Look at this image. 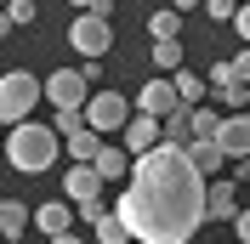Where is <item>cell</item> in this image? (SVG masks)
Segmentation results:
<instances>
[{
  "label": "cell",
  "mask_w": 250,
  "mask_h": 244,
  "mask_svg": "<svg viewBox=\"0 0 250 244\" xmlns=\"http://www.w3.org/2000/svg\"><path fill=\"white\" fill-rule=\"evenodd\" d=\"M46 244H85V239H80V233L68 227V233H57V239H46Z\"/></svg>",
  "instance_id": "cell-31"
},
{
  "label": "cell",
  "mask_w": 250,
  "mask_h": 244,
  "mask_svg": "<svg viewBox=\"0 0 250 244\" xmlns=\"http://www.w3.org/2000/svg\"><path fill=\"white\" fill-rule=\"evenodd\" d=\"M62 193L74 199V210L85 216V222H97V216H103V176H97L91 159H74V165H68V176H62Z\"/></svg>",
  "instance_id": "cell-4"
},
{
  "label": "cell",
  "mask_w": 250,
  "mask_h": 244,
  "mask_svg": "<svg viewBox=\"0 0 250 244\" xmlns=\"http://www.w3.org/2000/svg\"><path fill=\"white\" fill-rule=\"evenodd\" d=\"M34 227H40V239L68 233V227H74V199H62V204H40V210H34Z\"/></svg>",
  "instance_id": "cell-13"
},
{
  "label": "cell",
  "mask_w": 250,
  "mask_h": 244,
  "mask_svg": "<svg viewBox=\"0 0 250 244\" xmlns=\"http://www.w3.org/2000/svg\"><path fill=\"white\" fill-rule=\"evenodd\" d=\"M216 131H222V114H210V108H193V137H216Z\"/></svg>",
  "instance_id": "cell-25"
},
{
  "label": "cell",
  "mask_w": 250,
  "mask_h": 244,
  "mask_svg": "<svg viewBox=\"0 0 250 244\" xmlns=\"http://www.w3.org/2000/svg\"><path fill=\"white\" fill-rule=\"evenodd\" d=\"M68 6H80V12H103V17L114 12V0H68Z\"/></svg>",
  "instance_id": "cell-28"
},
{
  "label": "cell",
  "mask_w": 250,
  "mask_h": 244,
  "mask_svg": "<svg viewBox=\"0 0 250 244\" xmlns=\"http://www.w3.org/2000/svg\"><path fill=\"white\" fill-rule=\"evenodd\" d=\"M148 34H154V40H176V34H182V12H176V6H159V12L148 17Z\"/></svg>",
  "instance_id": "cell-20"
},
{
  "label": "cell",
  "mask_w": 250,
  "mask_h": 244,
  "mask_svg": "<svg viewBox=\"0 0 250 244\" xmlns=\"http://www.w3.org/2000/svg\"><path fill=\"white\" fill-rule=\"evenodd\" d=\"M165 142H176V148H188V142H193V108H171V114H165Z\"/></svg>",
  "instance_id": "cell-19"
},
{
  "label": "cell",
  "mask_w": 250,
  "mask_h": 244,
  "mask_svg": "<svg viewBox=\"0 0 250 244\" xmlns=\"http://www.w3.org/2000/svg\"><path fill=\"white\" fill-rule=\"evenodd\" d=\"M239 216V182H205V222H233Z\"/></svg>",
  "instance_id": "cell-10"
},
{
  "label": "cell",
  "mask_w": 250,
  "mask_h": 244,
  "mask_svg": "<svg viewBox=\"0 0 250 244\" xmlns=\"http://www.w3.org/2000/svg\"><path fill=\"white\" fill-rule=\"evenodd\" d=\"M239 6H245V0H205V17H210V23H233Z\"/></svg>",
  "instance_id": "cell-24"
},
{
  "label": "cell",
  "mask_w": 250,
  "mask_h": 244,
  "mask_svg": "<svg viewBox=\"0 0 250 244\" xmlns=\"http://www.w3.org/2000/svg\"><path fill=\"white\" fill-rule=\"evenodd\" d=\"M85 97H91L85 68H57V74H46V102L51 108H85Z\"/></svg>",
  "instance_id": "cell-7"
},
{
  "label": "cell",
  "mask_w": 250,
  "mask_h": 244,
  "mask_svg": "<svg viewBox=\"0 0 250 244\" xmlns=\"http://www.w3.org/2000/svg\"><path fill=\"white\" fill-rule=\"evenodd\" d=\"M12 29H17V23H12V12H0V40H6Z\"/></svg>",
  "instance_id": "cell-33"
},
{
  "label": "cell",
  "mask_w": 250,
  "mask_h": 244,
  "mask_svg": "<svg viewBox=\"0 0 250 244\" xmlns=\"http://www.w3.org/2000/svg\"><path fill=\"white\" fill-rule=\"evenodd\" d=\"M233 68H239V74L250 80V46H245V51H239V57H233Z\"/></svg>",
  "instance_id": "cell-30"
},
{
  "label": "cell",
  "mask_w": 250,
  "mask_h": 244,
  "mask_svg": "<svg viewBox=\"0 0 250 244\" xmlns=\"http://www.w3.org/2000/svg\"><path fill=\"white\" fill-rule=\"evenodd\" d=\"M51 125H57L62 137H74V131H85L91 120H85V108H57V120H51Z\"/></svg>",
  "instance_id": "cell-23"
},
{
  "label": "cell",
  "mask_w": 250,
  "mask_h": 244,
  "mask_svg": "<svg viewBox=\"0 0 250 244\" xmlns=\"http://www.w3.org/2000/svg\"><path fill=\"white\" fill-rule=\"evenodd\" d=\"M40 97H46V85H40L29 68H12V74H0V125H23V120H34Z\"/></svg>",
  "instance_id": "cell-3"
},
{
  "label": "cell",
  "mask_w": 250,
  "mask_h": 244,
  "mask_svg": "<svg viewBox=\"0 0 250 244\" xmlns=\"http://www.w3.org/2000/svg\"><path fill=\"white\" fill-rule=\"evenodd\" d=\"M114 210L137 244H188L205 227V170L188 159V148L159 142L154 153L131 159V182Z\"/></svg>",
  "instance_id": "cell-1"
},
{
  "label": "cell",
  "mask_w": 250,
  "mask_h": 244,
  "mask_svg": "<svg viewBox=\"0 0 250 244\" xmlns=\"http://www.w3.org/2000/svg\"><path fill=\"white\" fill-rule=\"evenodd\" d=\"M91 165H97V176H103V182H125V176H131V153H125V142H120V148H114V142H103Z\"/></svg>",
  "instance_id": "cell-14"
},
{
  "label": "cell",
  "mask_w": 250,
  "mask_h": 244,
  "mask_svg": "<svg viewBox=\"0 0 250 244\" xmlns=\"http://www.w3.org/2000/svg\"><path fill=\"white\" fill-rule=\"evenodd\" d=\"M57 153H62V131L57 125H6V165L23 170V176H40V170L57 165Z\"/></svg>",
  "instance_id": "cell-2"
},
{
  "label": "cell",
  "mask_w": 250,
  "mask_h": 244,
  "mask_svg": "<svg viewBox=\"0 0 250 244\" xmlns=\"http://www.w3.org/2000/svg\"><path fill=\"white\" fill-rule=\"evenodd\" d=\"M233 233H239V244H250V210H239V216H233Z\"/></svg>",
  "instance_id": "cell-29"
},
{
  "label": "cell",
  "mask_w": 250,
  "mask_h": 244,
  "mask_svg": "<svg viewBox=\"0 0 250 244\" xmlns=\"http://www.w3.org/2000/svg\"><path fill=\"white\" fill-rule=\"evenodd\" d=\"M159 142H165V120L137 108V114L125 120V153H131V159H142V153H154Z\"/></svg>",
  "instance_id": "cell-8"
},
{
  "label": "cell",
  "mask_w": 250,
  "mask_h": 244,
  "mask_svg": "<svg viewBox=\"0 0 250 244\" xmlns=\"http://www.w3.org/2000/svg\"><path fill=\"white\" fill-rule=\"evenodd\" d=\"M210 91H216L228 108H239V102H245V91H250V80L239 74L233 62H216V68H210Z\"/></svg>",
  "instance_id": "cell-12"
},
{
  "label": "cell",
  "mask_w": 250,
  "mask_h": 244,
  "mask_svg": "<svg viewBox=\"0 0 250 244\" xmlns=\"http://www.w3.org/2000/svg\"><path fill=\"white\" fill-rule=\"evenodd\" d=\"M188 159H193L205 176H216V170L228 165V153H222V142H216V137H193V142H188Z\"/></svg>",
  "instance_id": "cell-16"
},
{
  "label": "cell",
  "mask_w": 250,
  "mask_h": 244,
  "mask_svg": "<svg viewBox=\"0 0 250 244\" xmlns=\"http://www.w3.org/2000/svg\"><path fill=\"white\" fill-rule=\"evenodd\" d=\"M68 46L80 51V57H103V51L114 46V29L103 12H80L74 23H68Z\"/></svg>",
  "instance_id": "cell-5"
},
{
  "label": "cell",
  "mask_w": 250,
  "mask_h": 244,
  "mask_svg": "<svg viewBox=\"0 0 250 244\" xmlns=\"http://www.w3.org/2000/svg\"><path fill=\"white\" fill-rule=\"evenodd\" d=\"M6 12H12V23L23 29V23H34V17H40V6H34V0H12Z\"/></svg>",
  "instance_id": "cell-26"
},
{
  "label": "cell",
  "mask_w": 250,
  "mask_h": 244,
  "mask_svg": "<svg viewBox=\"0 0 250 244\" xmlns=\"http://www.w3.org/2000/svg\"><path fill=\"white\" fill-rule=\"evenodd\" d=\"M216 142H222V153H228V159H239V165H245V159H250V114H228V120H222V131H216Z\"/></svg>",
  "instance_id": "cell-11"
},
{
  "label": "cell",
  "mask_w": 250,
  "mask_h": 244,
  "mask_svg": "<svg viewBox=\"0 0 250 244\" xmlns=\"http://www.w3.org/2000/svg\"><path fill=\"white\" fill-rule=\"evenodd\" d=\"M97 148H103V131H97V125H85V131H74V137H62V153H68V159H97Z\"/></svg>",
  "instance_id": "cell-18"
},
{
  "label": "cell",
  "mask_w": 250,
  "mask_h": 244,
  "mask_svg": "<svg viewBox=\"0 0 250 244\" xmlns=\"http://www.w3.org/2000/svg\"><path fill=\"white\" fill-rule=\"evenodd\" d=\"M233 29H239V40H245V46H250V0H245V6H239V17H233Z\"/></svg>",
  "instance_id": "cell-27"
},
{
  "label": "cell",
  "mask_w": 250,
  "mask_h": 244,
  "mask_svg": "<svg viewBox=\"0 0 250 244\" xmlns=\"http://www.w3.org/2000/svg\"><path fill=\"white\" fill-rule=\"evenodd\" d=\"M239 182H245V187H250V159H245V170H239Z\"/></svg>",
  "instance_id": "cell-34"
},
{
  "label": "cell",
  "mask_w": 250,
  "mask_h": 244,
  "mask_svg": "<svg viewBox=\"0 0 250 244\" xmlns=\"http://www.w3.org/2000/svg\"><path fill=\"white\" fill-rule=\"evenodd\" d=\"M171 6H176V12H182V17H188V12H199L205 0H171Z\"/></svg>",
  "instance_id": "cell-32"
},
{
  "label": "cell",
  "mask_w": 250,
  "mask_h": 244,
  "mask_svg": "<svg viewBox=\"0 0 250 244\" xmlns=\"http://www.w3.org/2000/svg\"><path fill=\"white\" fill-rule=\"evenodd\" d=\"M23 233H34V210L17 199H0V239H23Z\"/></svg>",
  "instance_id": "cell-15"
},
{
  "label": "cell",
  "mask_w": 250,
  "mask_h": 244,
  "mask_svg": "<svg viewBox=\"0 0 250 244\" xmlns=\"http://www.w3.org/2000/svg\"><path fill=\"white\" fill-rule=\"evenodd\" d=\"M91 233H97V244H131V227H125L120 210H103V216L91 222Z\"/></svg>",
  "instance_id": "cell-17"
},
{
  "label": "cell",
  "mask_w": 250,
  "mask_h": 244,
  "mask_svg": "<svg viewBox=\"0 0 250 244\" xmlns=\"http://www.w3.org/2000/svg\"><path fill=\"white\" fill-rule=\"evenodd\" d=\"M131 244H137V239H131Z\"/></svg>",
  "instance_id": "cell-37"
},
{
  "label": "cell",
  "mask_w": 250,
  "mask_h": 244,
  "mask_svg": "<svg viewBox=\"0 0 250 244\" xmlns=\"http://www.w3.org/2000/svg\"><path fill=\"white\" fill-rule=\"evenodd\" d=\"M245 102H250V91H245Z\"/></svg>",
  "instance_id": "cell-36"
},
{
  "label": "cell",
  "mask_w": 250,
  "mask_h": 244,
  "mask_svg": "<svg viewBox=\"0 0 250 244\" xmlns=\"http://www.w3.org/2000/svg\"><path fill=\"white\" fill-rule=\"evenodd\" d=\"M0 159H6V137H0Z\"/></svg>",
  "instance_id": "cell-35"
},
{
  "label": "cell",
  "mask_w": 250,
  "mask_h": 244,
  "mask_svg": "<svg viewBox=\"0 0 250 244\" xmlns=\"http://www.w3.org/2000/svg\"><path fill=\"white\" fill-rule=\"evenodd\" d=\"M154 68H159V74L182 68V40H154Z\"/></svg>",
  "instance_id": "cell-22"
},
{
  "label": "cell",
  "mask_w": 250,
  "mask_h": 244,
  "mask_svg": "<svg viewBox=\"0 0 250 244\" xmlns=\"http://www.w3.org/2000/svg\"><path fill=\"white\" fill-rule=\"evenodd\" d=\"M137 108L142 114H159V120H165V114H171V108H182V91H176V80H148V85H142L137 91Z\"/></svg>",
  "instance_id": "cell-9"
},
{
  "label": "cell",
  "mask_w": 250,
  "mask_h": 244,
  "mask_svg": "<svg viewBox=\"0 0 250 244\" xmlns=\"http://www.w3.org/2000/svg\"><path fill=\"white\" fill-rule=\"evenodd\" d=\"M176 91H182L188 108H199L205 97H210V80H199V74H188V68H176Z\"/></svg>",
  "instance_id": "cell-21"
},
{
  "label": "cell",
  "mask_w": 250,
  "mask_h": 244,
  "mask_svg": "<svg viewBox=\"0 0 250 244\" xmlns=\"http://www.w3.org/2000/svg\"><path fill=\"white\" fill-rule=\"evenodd\" d=\"M85 120H91L103 137H114V131H125V120H131V102H125L120 91H91L85 97Z\"/></svg>",
  "instance_id": "cell-6"
}]
</instances>
